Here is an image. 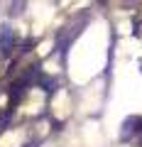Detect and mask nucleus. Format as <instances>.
Returning <instances> with one entry per match:
<instances>
[{
	"label": "nucleus",
	"mask_w": 142,
	"mask_h": 147,
	"mask_svg": "<svg viewBox=\"0 0 142 147\" xmlns=\"http://www.w3.org/2000/svg\"><path fill=\"white\" fill-rule=\"evenodd\" d=\"M12 42H15V32H12V27L10 25H0V47H3V52H10Z\"/></svg>",
	"instance_id": "nucleus-1"
}]
</instances>
